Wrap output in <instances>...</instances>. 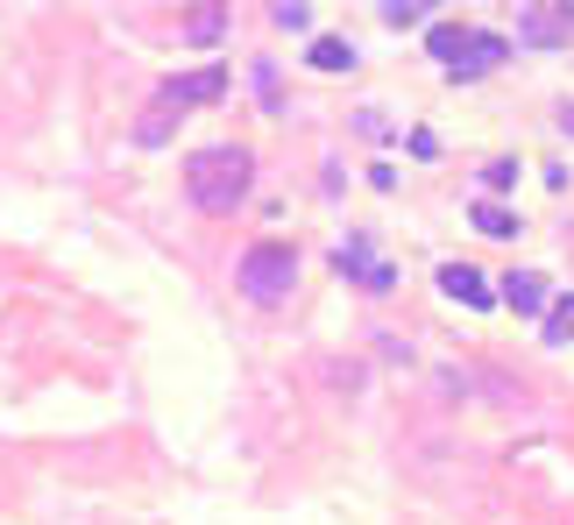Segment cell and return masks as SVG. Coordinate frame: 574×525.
Returning <instances> with one entry per match:
<instances>
[{
	"instance_id": "5b68a950",
	"label": "cell",
	"mask_w": 574,
	"mask_h": 525,
	"mask_svg": "<svg viewBox=\"0 0 574 525\" xmlns=\"http://www.w3.org/2000/svg\"><path fill=\"white\" fill-rule=\"evenodd\" d=\"M567 36H574V0H561V8H525V14H518V43H525V50H561Z\"/></svg>"
},
{
	"instance_id": "8fae6325",
	"label": "cell",
	"mask_w": 574,
	"mask_h": 525,
	"mask_svg": "<svg viewBox=\"0 0 574 525\" xmlns=\"http://www.w3.org/2000/svg\"><path fill=\"white\" fill-rule=\"evenodd\" d=\"M312 71H355V50H347L341 36H320L312 43Z\"/></svg>"
},
{
	"instance_id": "ba28073f",
	"label": "cell",
	"mask_w": 574,
	"mask_h": 525,
	"mask_svg": "<svg viewBox=\"0 0 574 525\" xmlns=\"http://www.w3.org/2000/svg\"><path fill=\"white\" fill-rule=\"evenodd\" d=\"M504 50H510L504 36H461V50H455V65H447V79H475V71H496V65H504Z\"/></svg>"
},
{
	"instance_id": "9a60e30c",
	"label": "cell",
	"mask_w": 574,
	"mask_h": 525,
	"mask_svg": "<svg viewBox=\"0 0 574 525\" xmlns=\"http://www.w3.org/2000/svg\"><path fill=\"white\" fill-rule=\"evenodd\" d=\"M383 22L390 28H412V22H426V8H383Z\"/></svg>"
},
{
	"instance_id": "6da1fadb",
	"label": "cell",
	"mask_w": 574,
	"mask_h": 525,
	"mask_svg": "<svg viewBox=\"0 0 574 525\" xmlns=\"http://www.w3.org/2000/svg\"><path fill=\"white\" fill-rule=\"evenodd\" d=\"M249 178H255V157L241 142H214L185 163V192H192L199 214H234L249 199Z\"/></svg>"
},
{
	"instance_id": "2e32d148",
	"label": "cell",
	"mask_w": 574,
	"mask_h": 525,
	"mask_svg": "<svg viewBox=\"0 0 574 525\" xmlns=\"http://www.w3.org/2000/svg\"><path fill=\"white\" fill-rule=\"evenodd\" d=\"M561 128H567V135H574V107H561Z\"/></svg>"
},
{
	"instance_id": "8992f818",
	"label": "cell",
	"mask_w": 574,
	"mask_h": 525,
	"mask_svg": "<svg viewBox=\"0 0 574 525\" xmlns=\"http://www.w3.org/2000/svg\"><path fill=\"white\" fill-rule=\"evenodd\" d=\"M496 298H504L510 312H525V320H547V306H553V292H547L539 270H510V277L496 284Z\"/></svg>"
},
{
	"instance_id": "4fadbf2b",
	"label": "cell",
	"mask_w": 574,
	"mask_h": 525,
	"mask_svg": "<svg viewBox=\"0 0 574 525\" xmlns=\"http://www.w3.org/2000/svg\"><path fill=\"white\" fill-rule=\"evenodd\" d=\"M482 185H490V192H510V185H518V163H490V171H482Z\"/></svg>"
},
{
	"instance_id": "5bb4252c",
	"label": "cell",
	"mask_w": 574,
	"mask_h": 525,
	"mask_svg": "<svg viewBox=\"0 0 574 525\" xmlns=\"http://www.w3.org/2000/svg\"><path fill=\"white\" fill-rule=\"evenodd\" d=\"M277 28H312V8H298V0H284V8H277Z\"/></svg>"
},
{
	"instance_id": "277c9868",
	"label": "cell",
	"mask_w": 574,
	"mask_h": 525,
	"mask_svg": "<svg viewBox=\"0 0 574 525\" xmlns=\"http://www.w3.org/2000/svg\"><path fill=\"white\" fill-rule=\"evenodd\" d=\"M334 270H341V277H355L361 292H390V284H398V270L376 256V242H369V235H347V242L334 249Z\"/></svg>"
},
{
	"instance_id": "9c48e42d",
	"label": "cell",
	"mask_w": 574,
	"mask_h": 525,
	"mask_svg": "<svg viewBox=\"0 0 574 525\" xmlns=\"http://www.w3.org/2000/svg\"><path fill=\"white\" fill-rule=\"evenodd\" d=\"M220 28H228V8H192V14H185V36L199 43V50H214Z\"/></svg>"
},
{
	"instance_id": "7c38bea8",
	"label": "cell",
	"mask_w": 574,
	"mask_h": 525,
	"mask_svg": "<svg viewBox=\"0 0 574 525\" xmlns=\"http://www.w3.org/2000/svg\"><path fill=\"white\" fill-rule=\"evenodd\" d=\"M539 327H547L539 341H574V298H553V306H547V320H539Z\"/></svg>"
},
{
	"instance_id": "52a82bcc",
	"label": "cell",
	"mask_w": 574,
	"mask_h": 525,
	"mask_svg": "<svg viewBox=\"0 0 574 525\" xmlns=\"http://www.w3.org/2000/svg\"><path fill=\"white\" fill-rule=\"evenodd\" d=\"M440 292H447V298H461L468 312H490V306H496V284L482 277L475 263H447V270H440Z\"/></svg>"
},
{
	"instance_id": "30bf717a",
	"label": "cell",
	"mask_w": 574,
	"mask_h": 525,
	"mask_svg": "<svg viewBox=\"0 0 574 525\" xmlns=\"http://www.w3.org/2000/svg\"><path fill=\"white\" fill-rule=\"evenodd\" d=\"M468 220H475L482 235H496V242H504V235H518V214H510V206H496V199H482Z\"/></svg>"
},
{
	"instance_id": "3957f363",
	"label": "cell",
	"mask_w": 574,
	"mask_h": 525,
	"mask_svg": "<svg viewBox=\"0 0 574 525\" xmlns=\"http://www.w3.org/2000/svg\"><path fill=\"white\" fill-rule=\"evenodd\" d=\"M214 100H228V71H220V65L177 71V79L157 85V107H163V114H192V107H214Z\"/></svg>"
},
{
	"instance_id": "7a4b0ae2",
	"label": "cell",
	"mask_w": 574,
	"mask_h": 525,
	"mask_svg": "<svg viewBox=\"0 0 574 525\" xmlns=\"http://www.w3.org/2000/svg\"><path fill=\"white\" fill-rule=\"evenodd\" d=\"M291 277H298V249L291 242H255L249 256H241L234 284L255 298V306H284L291 298Z\"/></svg>"
}]
</instances>
